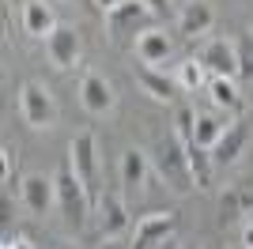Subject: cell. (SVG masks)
Wrapping results in <instances>:
<instances>
[{
    "mask_svg": "<svg viewBox=\"0 0 253 249\" xmlns=\"http://www.w3.org/2000/svg\"><path fill=\"white\" fill-rule=\"evenodd\" d=\"M4 249H34V246H31V242H27V238H15V242H8V246H4Z\"/></svg>",
    "mask_w": 253,
    "mask_h": 249,
    "instance_id": "cell-26",
    "label": "cell"
},
{
    "mask_svg": "<svg viewBox=\"0 0 253 249\" xmlns=\"http://www.w3.org/2000/svg\"><path fill=\"white\" fill-rule=\"evenodd\" d=\"M95 4H98V8H102V11H110V8H117L121 0H95Z\"/></svg>",
    "mask_w": 253,
    "mask_h": 249,
    "instance_id": "cell-27",
    "label": "cell"
},
{
    "mask_svg": "<svg viewBox=\"0 0 253 249\" xmlns=\"http://www.w3.org/2000/svg\"><path fill=\"white\" fill-rule=\"evenodd\" d=\"M234 57H238V80H253V38L242 34L234 42Z\"/></svg>",
    "mask_w": 253,
    "mask_h": 249,
    "instance_id": "cell-22",
    "label": "cell"
},
{
    "mask_svg": "<svg viewBox=\"0 0 253 249\" xmlns=\"http://www.w3.org/2000/svg\"><path fill=\"white\" fill-rule=\"evenodd\" d=\"M57 27L61 23H57V15H53V8L45 0H27V8H23V31L34 34V38H49Z\"/></svg>",
    "mask_w": 253,
    "mask_h": 249,
    "instance_id": "cell-15",
    "label": "cell"
},
{
    "mask_svg": "<svg viewBox=\"0 0 253 249\" xmlns=\"http://www.w3.org/2000/svg\"><path fill=\"white\" fill-rule=\"evenodd\" d=\"M19 114L23 121L31 124V128H49L53 121H57V106H53V94L45 91L42 83L27 80L19 87Z\"/></svg>",
    "mask_w": 253,
    "mask_h": 249,
    "instance_id": "cell-5",
    "label": "cell"
},
{
    "mask_svg": "<svg viewBox=\"0 0 253 249\" xmlns=\"http://www.w3.org/2000/svg\"><path fill=\"white\" fill-rule=\"evenodd\" d=\"M151 8V15H170V0H144Z\"/></svg>",
    "mask_w": 253,
    "mask_h": 249,
    "instance_id": "cell-24",
    "label": "cell"
},
{
    "mask_svg": "<svg viewBox=\"0 0 253 249\" xmlns=\"http://www.w3.org/2000/svg\"><path fill=\"white\" fill-rule=\"evenodd\" d=\"M148 19H151V8L144 0H121L117 8L106 11V31L114 42H128L132 34H144L148 31Z\"/></svg>",
    "mask_w": 253,
    "mask_h": 249,
    "instance_id": "cell-4",
    "label": "cell"
},
{
    "mask_svg": "<svg viewBox=\"0 0 253 249\" xmlns=\"http://www.w3.org/2000/svg\"><path fill=\"white\" fill-rule=\"evenodd\" d=\"M19 197H23V204H27V211H31L34 219H45L49 208L57 204V181L45 177V174H27Z\"/></svg>",
    "mask_w": 253,
    "mask_h": 249,
    "instance_id": "cell-8",
    "label": "cell"
},
{
    "mask_svg": "<svg viewBox=\"0 0 253 249\" xmlns=\"http://www.w3.org/2000/svg\"><path fill=\"white\" fill-rule=\"evenodd\" d=\"M148 166H151L148 151L128 147L125 155H121V189H125V193H140L144 181H148Z\"/></svg>",
    "mask_w": 253,
    "mask_h": 249,
    "instance_id": "cell-14",
    "label": "cell"
},
{
    "mask_svg": "<svg viewBox=\"0 0 253 249\" xmlns=\"http://www.w3.org/2000/svg\"><path fill=\"white\" fill-rule=\"evenodd\" d=\"M246 144H250V124L238 117V121H227V128H223V136L215 140V147H211L208 155L215 166H231L234 159L246 151Z\"/></svg>",
    "mask_w": 253,
    "mask_h": 249,
    "instance_id": "cell-11",
    "label": "cell"
},
{
    "mask_svg": "<svg viewBox=\"0 0 253 249\" xmlns=\"http://www.w3.org/2000/svg\"><path fill=\"white\" fill-rule=\"evenodd\" d=\"M68 163H72L76 177L87 185V193H91V200L98 204V147H95V132L87 128V132L72 136V144H68Z\"/></svg>",
    "mask_w": 253,
    "mask_h": 249,
    "instance_id": "cell-3",
    "label": "cell"
},
{
    "mask_svg": "<svg viewBox=\"0 0 253 249\" xmlns=\"http://www.w3.org/2000/svg\"><path fill=\"white\" fill-rule=\"evenodd\" d=\"M106 249H128V246H117V242H110V246H106Z\"/></svg>",
    "mask_w": 253,
    "mask_h": 249,
    "instance_id": "cell-29",
    "label": "cell"
},
{
    "mask_svg": "<svg viewBox=\"0 0 253 249\" xmlns=\"http://www.w3.org/2000/svg\"><path fill=\"white\" fill-rule=\"evenodd\" d=\"M155 170L159 177L167 181L174 193H189L197 181H193V170H189V155H185V144L178 140V132H170V136H159V144H155Z\"/></svg>",
    "mask_w": 253,
    "mask_h": 249,
    "instance_id": "cell-1",
    "label": "cell"
},
{
    "mask_svg": "<svg viewBox=\"0 0 253 249\" xmlns=\"http://www.w3.org/2000/svg\"><path fill=\"white\" fill-rule=\"evenodd\" d=\"M178 249H201V246H178Z\"/></svg>",
    "mask_w": 253,
    "mask_h": 249,
    "instance_id": "cell-30",
    "label": "cell"
},
{
    "mask_svg": "<svg viewBox=\"0 0 253 249\" xmlns=\"http://www.w3.org/2000/svg\"><path fill=\"white\" fill-rule=\"evenodd\" d=\"M0 181H4V197H11L15 189H23L19 174H15V151H11V144L0 147Z\"/></svg>",
    "mask_w": 253,
    "mask_h": 249,
    "instance_id": "cell-21",
    "label": "cell"
},
{
    "mask_svg": "<svg viewBox=\"0 0 253 249\" xmlns=\"http://www.w3.org/2000/svg\"><path fill=\"white\" fill-rule=\"evenodd\" d=\"M223 128H227V121H219V117L211 114H197V128H193V136H197V144L201 147H215V140L223 136Z\"/></svg>",
    "mask_w": 253,
    "mask_h": 249,
    "instance_id": "cell-20",
    "label": "cell"
},
{
    "mask_svg": "<svg viewBox=\"0 0 253 249\" xmlns=\"http://www.w3.org/2000/svg\"><path fill=\"white\" fill-rule=\"evenodd\" d=\"M136 80H140V87H144L151 98H159V102H170V98L178 94V87H181L178 80H170L167 72H159V68H151V64H136Z\"/></svg>",
    "mask_w": 253,
    "mask_h": 249,
    "instance_id": "cell-17",
    "label": "cell"
},
{
    "mask_svg": "<svg viewBox=\"0 0 253 249\" xmlns=\"http://www.w3.org/2000/svg\"><path fill=\"white\" fill-rule=\"evenodd\" d=\"M98 230L114 242L121 230H128V204L121 193H98Z\"/></svg>",
    "mask_w": 253,
    "mask_h": 249,
    "instance_id": "cell-12",
    "label": "cell"
},
{
    "mask_svg": "<svg viewBox=\"0 0 253 249\" xmlns=\"http://www.w3.org/2000/svg\"><path fill=\"white\" fill-rule=\"evenodd\" d=\"M242 246L253 249V223H246V227H242Z\"/></svg>",
    "mask_w": 253,
    "mask_h": 249,
    "instance_id": "cell-25",
    "label": "cell"
},
{
    "mask_svg": "<svg viewBox=\"0 0 253 249\" xmlns=\"http://www.w3.org/2000/svg\"><path fill=\"white\" fill-rule=\"evenodd\" d=\"M178 83L185 87V91H197V87L204 83V64L197 61V57H193V61H185V64L178 68Z\"/></svg>",
    "mask_w": 253,
    "mask_h": 249,
    "instance_id": "cell-23",
    "label": "cell"
},
{
    "mask_svg": "<svg viewBox=\"0 0 253 249\" xmlns=\"http://www.w3.org/2000/svg\"><path fill=\"white\" fill-rule=\"evenodd\" d=\"M174 230H178V211H151V215H144L136 223V234H132V246L128 249H155Z\"/></svg>",
    "mask_w": 253,
    "mask_h": 249,
    "instance_id": "cell-6",
    "label": "cell"
},
{
    "mask_svg": "<svg viewBox=\"0 0 253 249\" xmlns=\"http://www.w3.org/2000/svg\"><path fill=\"white\" fill-rule=\"evenodd\" d=\"M211 23H215V11H211L208 0H189L178 15V34L181 38H197V34H208Z\"/></svg>",
    "mask_w": 253,
    "mask_h": 249,
    "instance_id": "cell-13",
    "label": "cell"
},
{
    "mask_svg": "<svg viewBox=\"0 0 253 249\" xmlns=\"http://www.w3.org/2000/svg\"><path fill=\"white\" fill-rule=\"evenodd\" d=\"M45 53H49L53 68H76V64H80V53H84L80 31L68 27V23H61V27L45 38Z\"/></svg>",
    "mask_w": 253,
    "mask_h": 249,
    "instance_id": "cell-7",
    "label": "cell"
},
{
    "mask_svg": "<svg viewBox=\"0 0 253 249\" xmlns=\"http://www.w3.org/2000/svg\"><path fill=\"white\" fill-rule=\"evenodd\" d=\"M57 208L64 211V219L72 223V227H84L87 223V215H91V208H95V200H91V193H87V185L76 177V170H72V163L64 159L61 163V170H57Z\"/></svg>",
    "mask_w": 253,
    "mask_h": 249,
    "instance_id": "cell-2",
    "label": "cell"
},
{
    "mask_svg": "<svg viewBox=\"0 0 253 249\" xmlns=\"http://www.w3.org/2000/svg\"><path fill=\"white\" fill-rule=\"evenodd\" d=\"M170 53H174V42L167 38V31H155V27H151V31H144V34L136 38V57H140V64H151V68H155V64L167 61Z\"/></svg>",
    "mask_w": 253,
    "mask_h": 249,
    "instance_id": "cell-16",
    "label": "cell"
},
{
    "mask_svg": "<svg viewBox=\"0 0 253 249\" xmlns=\"http://www.w3.org/2000/svg\"><path fill=\"white\" fill-rule=\"evenodd\" d=\"M80 102H84L87 114H110L114 110V87H110V80H106L102 72H95V68H87L84 76H80Z\"/></svg>",
    "mask_w": 253,
    "mask_h": 249,
    "instance_id": "cell-9",
    "label": "cell"
},
{
    "mask_svg": "<svg viewBox=\"0 0 253 249\" xmlns=\"http://www.w3.org/2000/svg\"><path fill=\"white\" fill-rule=\"evenodd\" d=\"M197 61L204 64V72L211 76H227V80H234L238 76V57H234V42L227 38H211L201 45V53H197Z\"/></svg>",
    "mask_w": 253,
    "mask_h": 249,
    "instance_id": "cell-10",
    "label": "cell"
},
{
    "mask_svg": "<svg viewBox=\"0 0 253 249\" xmlns=\"http://www.w3.org/2000/svg\"><path fill=\"white\" fill-rule=\"evenodd\" d=\"M219 211H223V223H234V219L250 215V211H253V189L231 185V189L219 197Z\"/></svg>",
    "mask_w": 253,
    "mask_h": 249,
    "instance_id": "cell-18",
    "label": "cell"
},
{
    "mask_svg": "<svg viewBox=\"0 0 253 249\" xmlns=\"http://www.w3.org/2000/svg\"><path fill=\"white\" fill-rule=\"evenodd\" d=\"M211 102L219 110H242V94L234 87V80L227 76H211Z\"/></svg>",
    "mask_w": 253,
    "mask_h": 249,
    "instance_id": "cell-19",
    "label": "cell"
},
{
    "mask_svg": "<svg viewBox=\"0 0 253 249\" xmlns=\"http://www.w3.org/2000/svg\"><path fill=\"white\" fill-rule=\"evenodd\" d=\"M53 249H80V246H72V242H57Z\"/></svg>",
    "mask_w": 253,
    "mask_h": 249,
    "instance_id": "cell-28",
    "label": "cell"
}]
</instances>
